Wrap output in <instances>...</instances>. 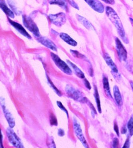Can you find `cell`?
Masks as SVG:
<instances>
[{"label": "cell", "mask_w": 133, "mask_h": 148, "mask_svg": "<svg viewBox=\"0 0 133 148\" xmlns=\"http://www.w3.org/2000/svg\"><path fill=\"white\" fill-rule=\"evenodd\" d=\"M57 104L58 107L61 110L63 111L64 112L66 113V114L68 118L69 117V113H68V111L65 108V107H64L63 105H62L61 102H60V101H57Z\"/></svg>", "instance_id": "83f0119b"}, {"label": "cell", "mask_w": 133, "mask_h": 148, "mask_svg": "<svg viewBox=\"0 0 133 148\" xmlns=\"http://www.w3.org/2000/svg\"><path fill=\"white\" fill-rule=\"evenodd\" d=\"M84 84H85L86 87L89 90H90L91 88V87L90 84L89 82L88 81L85 79L84 80Z\"/></svg>", "instance_id": "1f68e13d"}, {"label": "cell", "mask_w": 133, "mask_h": 148, "mask_svg": "<svg viewBox=\"0 0 133 148\" xmlns=\"http://www.w3.org/2000/svg\"><path fill=\"white\" fill-rule=\"evenodd\" d=\"M113 92H114V98L117 105L119 106H121L123 104L122 97L121 95L120 91L117 86H114L113 88Z\"/></svg>", "instance_id": "e0dca14e"}, {"label": "cell", "mask_w": 133, "mask_h": 148, "mask_svg": "<svg viewBox=\"0 0 133 148\" xmlns=\"http://www.w3.org/2000/svg\"><path fill=\"white\" fill-rule=\"evenodd\" d=\"M95 96L96 102L97 103V106L98 108V110L100 113L101 112V108L100 101L99 96L98 93L97 89L95 88Z\"/></svg>", "instance_id": "7402d4cb"}, {"label": "cell", "mask_w": 133, "mask_h": 148, "mask_svg": "<svg viewBox=\"0 0 133 148\" xmlns=\"http://www.w3.org/2000/svg\"><path fill=\"white\" fill-rule=\"evenodd\" d=\"M7 134L9 142L13 146L16 148L24 147L21 140L11 128L7 129Z\"/></svg>", "instance_id": "277c9868"}, {"label": "cell", "mask_w": 133, "mask_h": 148, "mask_svg": "<svg viewBox=\"0 0 133 148\" xmlns=\"http://www.w3.org/2000/svg\"><path fill=\"white\" fill-rule=\"evenodd\" d=\"M115 47L119 60L121 62H125L127 58V52L118 38H115Z\"/></svg>", "instance_id": "52a82bcc"}, {"label": "cell", "mask_w": 133, "mask_h": 148, "mask_svg": "<svg viewBox=\"0 0 133 148\" xmlns=\"http://www.w3.org/2000/svg\"><path fill=\"white\" fill-rule=\"evenodd\" d=\"M8 20H9V22L10 23L11 25L13 26L14 28L16 29L21 35L25 36V37L28 38V39L31 38V37L30 35L24 29V28L21 25L17 23L16 22L13 21L10 18H9Z\"/></svg>", "instance_id": "8fae6325"}, {"label": "cell", "mask_w": 133, "mask_h": 148, "mask_svg": "<svg viewBox=\"0 0 133 148\" xmlns=\"http://www.w3.org/2000/svg\"><path fill=\"white\" fill-rule=\"evenodd\" d=\"M74 129L76 136L78 137L80 142L82 143L83 146L86 148H88V145L87 144L85 137H84V136H83V133H82L81 127H80V125L77 123V121L75 120H74Z\"/></svg>", "instance_id": "ba28073f"}, {"label": "cell", "mask_w": 133, "mask_h": 148, "mask_svg": "<svg viewBox=\"0 0 133 148\" xmlns=\"http://www.w3.org/2000/svg\"><path fill=\"white\" fill-rule=\"evenodd\" d=\"M86 3L94 11L102 13L105 11V7L99 0H84Z\"/></svg>", "instance_id": "9c48e42d"}, {"label": "cell", "mask_w": 133, "mask_h": 148, "mask_svg": "<svg viewBox=\"0 0 133 148\" xmlns=\"http://www.w3.org/2000/svg\"><path fill=\"white\" fill-rule=\"evenodd\" d=\"M132 1H133V0H132Z\"/></svg>", "instance_id": "f35d334b"}, {"label": "cell", "mask_w": 133, "mask_h": 148, "mask_svg": "<svg viewBox=\"0 0 133 148\" xmlns=\"http://www.w3.org/2000/svg\"><path fill=\"white\" fill-rule=\"evenodd\" d=\"M130 84L131 86L132 89L133 90V81H130Z\"/></svg>", "instance_id": "74e56055"}, {"label": "cell", "mask_w": 133, "mask_h": 148, "mask_svg": "<svg viewBox=\"0 0 133 148\" xmlns=\"http://www.w3.org/2000/svg\"><path fill=\"white\" fill-rule=\"evenodd\" d=\"M65 133L63 130L60 129L58 130V135L60 136H62L64 135Z\"/></svg>", "instance_id": "836d02e7"}, {"label": "cell", "mask_w": 133, "mask_h": 148, "mask_svg": "<svg viewBox=\"0 0 133 148\" xmlns=\"http://www.w3.org/2000/svg\"><path fill=\"white\" fill-rule=\"evenodd\" d=\"M22 20L24 26L26 28L31 32L33 33L35 36L37 37L40 36V33L39 29L37 25L32 19L31 17L26 15L22 16Z\"/></svg>", "instance_id": "3957f363"}, {"label": "cell", "mask_w": 133, "mask_h": 148, "mask_svg": "<svg viewBox=\"0 0 133 148\" xmlns=\"http://www.w3.org/2000/svg\"><path fill=\"white\" fill-rule=\"evenodd\" d=\"M7 2L11 9L16 15H19L20 14H21V11H20L16 7L14 0H7Z\"/></svg>", "instance_id": "44dd1931"}, {"label": "cell", "mask_w": 133, "mask_h": 148, "mask_svg": "<svg viewBox=\"0 0 133 148\" xmlns=\"http://www.w3.org/2000/svg\"><path fill=\"white\" fill-rule=\"evenodd\" d=\"M47 145L48 147L50 148H55L56 146L55 143H54V141L53 139H52V138H49L47 140Z\"/></svg>", "instance_id": "484cf974"}, {"label": "cell", "mask_w": 133, "mask_h": 148, "mask_svg": "<svg viewBox=\"0 0 133 148\" xmlns=\"http://www.w3.org/2000/svg\"><path fill=\"white\" fill-rule=\"evenodd\" d=\"M50 123L52 125L57 126V121L56 118L53 114H51L50 116Z\"/></svg>", "instance_id": "4316f807"}, {"label": "cell", "mask_w": 133, "mask_h": 148, "mask_svg": "<svg viewBox=\"0 0 133 148\" xmlns=\"http://www.w3.org/2000/svg\"><path fill=\"white\" fill-rule=\"evenodd\" d=\"M49 19L54 25L58 27H61L65 23L66 17L63 13H57L55 14H50L49 15Z\"/></svg>", "instance_id": "8992f818"}, {"label": "cell", "mask_w": 133, "mask_h": 148, "mask_svg": "<svg viewBox=\"0 0 133 148\" xmlns=\"http://www.w3.org/2000/svg\"><path fill=\"white\" fill-rule=\"evenodd\" d=\"M71 52L72 54L75 57L81 58H84V56H83L82 54L80 53L79 52L76 51L71 50Z\"/></svg>", "instance_id": "d4e9b609"}, {"label": "cell", "mask_w": 133, "mask_h": 148, "mask_svg": "<svg viewBox=\"0 0 133 148\" xmlns=\"http://www.w3.org/2000/svg\"><path fill=\"white\" fill-rule=\"evenodd\" d=\"M127 132V129L125 127H123L122 128V130H121V133L122 134H125V133H126Z\"/></svg>", "instance_id": "d590c367"}, {"label": "cell", "mask_w": 133, "mask_h": 148, "mask_svg": "<svg viewBox=\"0 0 133 148\" xmlns=\"http://www.w3.org/2000/svg\"><path fill=\"white\" fill-rule=\"evenodd\" d=\"M67 62L68 64L73 68V70L75 71V74L78 77L81 79H83L85 77L84 73L76 65L73 64V63L71 62L69 60H67Z\"/></svg>", "instance_id": "ac0fdd59"}, {"label": "cell", "mask_w": 133, "mask_h": 148, "mask_svg": "<svg viewBox=\"0 0 133 148\" xmlns=\"http://www.w3.org/2000/svg\"><path fill=\"white\" fill-rule=\"evenodd\" d=\"M38 41L42 45L54 51H57V47L52 41L45 37H38Z\"/></svg>", "instance_id": "30bf717a"}, {"label": "cell", "mask_w": 133, "mask_h": 148, "mask_svg": "<svg viewBox=\"0 0 133 148\" xmlns=\"http://www.w3.org/2000/svg\"><path fill=\"white\" fill-rule=\"evenodd\" d=\"M114 130H115V132H116V134H117V136H119V129H118V126L117 124H114Z\"/></svg>", "instance_id": "d6a6232c"}, {"label": "cell", "mask_w": 133, "mask_h": 148, "mask_svg": "<svg viewBox=\"0 0 133 148\" xmlns=\"http://www.w3.org/2000/svg\"><path fill=\"white\" fill-rule=\"evenodd\" d=\"M76 18L78 21L80 22V23L88 29L95 30L94 27L92 25L91 23L88 21L87 19H86L83 16H80L79 14L76 15Z\"/></svg>", "instance_id": "5bb4252c"}, {"label": "cell", "mask_w": 133, "mask_h": 148, "mask_svg": "<svg viewBox=\"0 0 133 148\" xmlns=\"http://www.w3.org/2000/svg\"><path fill=\"white\" fill-rule=\"evenodd\" d=\"M48 2L50 5H58L65 10L67 9V5L65 0H48Z\"/></svg>", "instance_id": "d6986e66"}, {"label": "cell", "mask_w": 133, "mask_h": 148, "mask_svg": "<svg viewBox=\"0 0 133 148\" xmlns=\"http://www.w3.org/2000/svg\"><path fill=\"white\" fill-rule=\"evenodd\" d=\"M60 38L66 43L69 45L73 46H76L77 45V43L76 41L71 38L69 35L65 33H61L60 34Z\"/></svg>", "instance_id": "9a60e30c"}, {"label": "cell", "mask_w": 133, "mask_h": 148, "mask_svg": "<svg viewBox=\"0 0 133 148\" xmlns=\"http://www.w3.org/2000/svg\"><path fill=\"white\" fill-rule=\"evenodd\" d=\"M106 13L107 16L117 29V33L120 38L125 43H128V40L126 35L123 26L116 12L112 7L108 6L106 7Z\"/></svg>", "instance_id": "6da1fadb"}, {"label": "cell", "mask_w": 133, "mask_h": 148, "mask_svg": "<svg viewBox=\"0 0 133 148\" xmlns=\"http://www.w3.org/2000/svg\"><path fill=\"white\" fill-rule=\"evenodd\" d=\"M0 5H1V9L3 11L4 13L6 14L11 17V18H14V14L13 11H11V9H9L6 5L5 2L4 0H0Z\"/></svg>", "instance_id": "2e32d148"}, {"label": "cell", "mask_w": 133, "mask_h": 148, "mask_svg": "<svg viewBox=\"0 0 133 148\" xmlns=\"http://www.w3.org/2000/svg\"><path fill=\"white\" fill-rule=\"evenodd\" d=\"M103 87L104 90L107 96L110 98H112L111 92H110V86H109V82H108V79L107 77L104 76L103 79Z\"/></svg>", "instance_id": "ffe728a7"}, {"label": "cell", "mask_w": 133, "mask_h": 148, "mask_svg": "<svg viewBox=\"0 0 133 148\" xmlns=\"http://www.w3.org/2000/svg\"><path fill=\"white\" fill-rule=\"evenodd\" d=\"M102 1L106 3L110 4V5H114L115 3L114 0H102Z\"/></svg>", "instance_id": "4dcf8cb0"}, {"label": "cell", "mask_w": 133, "mask_h": 148, "mask_svg": "<svg viewBox=\"0 0 133 148\" xmlns=\"http://www.w3.org/2000/svg\"><path fill=\"white\" fill-rule=\"evenodd\" d=\"M128 129L130 135H133V115L130 118L128 124Z\"/></svg>", "instance_id": "603a6c76"}, {"label": "cell", "mask_w": 133, "mask_h": 148, "mask_svg": "<svg viewBox=\"0 0 133 148\" xmlns=\"http://www.w3.org/2000/svg\"><path fill=\"white\" fill-rule=\"evenodd\" d=\"M2 108H3V111L5 117L7 122L9 123V127L10 128H13L15 126V121H14V119L12 116V115L4 106H2Z\"/></svg>", "instance_id": "7c38bea8"}, {"label": "cell", "mask_w": 133, "mask_h": 148, "mask_svg": "<svg viewBox=\"0 0 133 148\" xmlns=\"http://www.w3.org/2000/svg\"><path fill=\"white\" fill-rule=\"evenodd\" d=\"M66 91L68 96L74 100L81 102H86L87 100L85 98H82V95L79 91L76 90L71 86H66Z\"/></svg>", "instance_id": "5b68a950"}, {"label": "cell", "mask_w": 133, "mask_h": 148, "mask_svg": "<svg viewBox=\"0 0 133 148\" xmlns=\"http://www.w3.org/2000/svg\"><path fill=\"white\" fill-rule=\"evenodd\" d=\"M50 55H51L52 59L53 60L55 64L61 71L67 75H72V70L69 66L64 62L62 61L58 56L53 53L51 52Z\"/></svg>", "instance_id": "7a4b0ae2"}, {"label": "cell", "mask_w": 133, "mask_h": 148, "mask_svg": "<svg viewBox=\"0 0 133 148\" xmlns=\"http://www.w3.org/2000/svg\"><path fill=\"white\" fill-rule=\"evenodd\" d=\"M68 1H69V3L70 5H71V6H73V7H74V8H75V9L79 10V7H78V5L75 3L74 0H68Z\"/></svg>", "instance_id": "f1b7e54d"}, {"label": "cell", "mask_w": 133, "mask_h": 148, "mask_svg": "<svg viewBox=\"0 0 133 148\" xmlns=\"http://www.w3.org/2000/svg\"><path fill=\"white\" fill-rule=\"evenodd\" d=\"M104 59H105V62L107 63V64L111 68L113 73H118V71L117 66L114 64V62L108 54H105L104 55Z\"/></svg>", "instance_id": "4fadbf2b"}, {"label": "cell", "mask_w": 133, "mask_h": 148, "mask_svg": "<svg viewBox=\"0 0 133 148\" xmlns=\"http://www.w3.org/2000/svg\"><path fill=\"white\" fill-rule=\"evenodd\" d=\"M47 79H48V83L50 85L51 87L52 88V89L54 91V92L56 93V94L59 97H61L62 96L61 93L60 91L58 89L55 87V86L54 85V84L50 80V79L49 78L48 76H47Z\"/></svg>", "instance_id": "cb8c5ba5"}, {"label": "cell", "mask_w": 133, "mask_h": 148, "mask_svg": "<svg viewBox=\"0 0 133 148\" xmlns=\"http://www.w3.org/2000/svg\"><path fill=\"white\" fill-rule=\"evenodd\" d=\"M119 140L116 138H115L113 140V147L114 148L118 147L119 145Z\"/></svg>", "instance_id": "f546056e"}, {"label": "cell", "mask_w": 133, "mask_h": 148, "mask_svg": "<svg viewBox=\"0 0 133 148\" xmlns=\"http://www.w3.org/2000/svg\"><path fill=\"white\" fill-rule=\"evenodd\" d=\"M3 135H2V134L1 133V147L3 148V145H2V141H3Z\"/></svg>", "instance_id": "8d00e7d4"}, {"label": "cell", "mask_w": 133, "mask_h": 148, "mask_svg": "<svg viewBox=\"0 0 133 148\" xmlns=\"http://www.w3.org/2000/svg\"><path fill=\"white\" fill-rule=\"evenodd\" d=\"M130 143L129 140L128 139L125 143L124 146L123 147V148H129L130 147Z\"/></svg>", "instance_id": "e575fe53"}]
</instances>
